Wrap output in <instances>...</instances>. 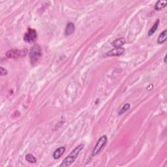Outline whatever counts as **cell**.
I'll return each mask as SVG.
<instances>
[{
	"label": "cell",
	"mask_w": 167,
	"mask_h": 167,
	"mask_svg": "<svg viewBox=\"0 0 167 167\" xmlns=\"http://www.w3.org/2000/svg\"><path fill=\"white\" fill-rule=\"evenodd\" d=\"M84 147V144H80L78 146L74 149L72 151L71 153L67 156L66 158H65L64 161L62 162V164H60L61 167H66L69 166L73 163V162L75 161L76 158H77L79 153L82 150V149Z\"/></svg>",
	"instance_id": "1"
},
{
	"label": "cell",
	"mask_w": 167,
	"mask_h": 167,
	"mask_svg": "<svg viewBox=\"0 0 167 167\" xmlns=\"http://www.w3.org/2000/svg\"><path fill=\"white\" fill-rule=\"evenodd\" d=\"M28 52V50L26 48L22 50L11 49L7 52L6 56L8 58H11V59H20V58H23L26 56Z\"/></svg>",
	"instance_id": "2"
},
{
	"label": "cell",
	"mask_w": 167,
	"mask_h": 167,
	"mask_svg": "<svg viewBox=\"0 0 167 167\" xmlns=\"http://www.w3.org/2000/svg\"><path fill=\"white\" fill-rule=\"evenodd\" d=\"M107 137L106 135H103V136L101 137L100 139H99V140L97 142L93 150V152H92V155L93 156H95L99 153L101 152V150L105 148L106 144L107 143Z\"/></svg>",
	"instance_id": "3"
},
{
	"label": "cell",
	"mask_w": 167,
	"mask_h": 167,
	"mask_svg": "<svg viewBox=\"0 0 167 167\" xmlns=\"http://www.w3.org/2000/svg\"><path fill=\"white\" fill-rule=\"evenodd\" d=\"M31 63H36L41 56V49L39 44H35L31 48L30 52Z\"/></svg>",
	"instance_id": "4"
},
{
	"label": "cell",
	"mask_w": 167,
	"mask_h": 167,
	"mask_svg": "<svg viewBox=\"0 0 167 167\" xmlns=\"http://www.w3.org/2000/svg\"><path fill=\"white\" fill-rule=\"evenodd\" d=\"M37 33L34 29H31L29 28L27 33L25 34L24 37V41L28 43H31L35 41V40L37 39Z\"/></svg>",
	"instance_id": "5"
},
{
	"label": "cell",
	"mask_w": 167,
	"mask_h": 167,
	"mask_svg": "<svg viewBox=\"0 0 167 167\" xmlns=\"http://www.w3.org/2000/svg\"><path fill=\"white\" fill-rule=\"evenodd\" d=\"M124 51H125V49L122 48V47H120V48H115L108 52L107 53V55L110 56H118L122 55Z\"/></svg>",
	"instance_id": "6"
},
{
	"label": "cell",
	"mask_w": 167,
	"mask_h": 167,
	"mask_svg": "<svg viewBox=\"0 0 167 167\" xmlns=\"http://www.w3.org/2000/svg\"><path fill=\"white\" fill-rule=\"evenodd\" d=\"M75 30V28H74V24L72 22H69V23L67 24L66 28H65V34L66 36H69L71 34H73V32Z\"/></svg>",
	"instance_id": "7"
},
{
	"label": "cell",
	"mask_w": 167,
	"mask_h": 167,
	"mask_svg": "<svg viewBox=\"0 0 167 167\" xmlns=\"http://www.w3.org/2000/svg\"><path fill=\"white\" fill-rule=\"evenodd\" d=\"M125 42L126 40L124 38H119L112 42V45L115 48H120L123 44H125Z\"/></svg>",
	"instance_id": "8"
},
{
	"label": "cell",
	"mask_w": 167,
	"mask_h": 167,
	"mask_svg": "<svg viewBox=\"0 0 167 167\" xmlns=\"http://www.w3.org/2000/svg\"><path fill=\"white\" fill-rule=\"evenodd\" d=\"M65 152V147H60L58 148L57 150H55V152L53 153V157L55 159H59L60 157L62 156V155L64 154V152Z\"/></svg>",
	"instance_id": "9"
},
{
	"label": "cell",
	"mask_w": 167,
	"mask_h": 167,
	"mask_svg": "<svg viewBox=\"0 0 167 167\" xmlns=\"http://www.w3.org/2000/svg\"><path fill=\"white\" fill-rule=\"evenodd\" d=\"M167 39V30H164L159 35V37H158L157 42L159 44H162L166 42Z\"/></svg>",
	"instance_id": "10"
},
{
	"label": "cell",
	"mask_w": 167,
	"mask_h": 167,
	"mask_svg": "<svg viewBox=\"0 0 167 167\" xmlns=\"http://www.w3.org/2000/svg\"><path fill=\"white\" fill-rule=\"evenodd\" d=\"M167 4L166 1H158L155 5V9L159 11L165 7Z\"/></svg>",
	"instance_id": "11"
},
{
	"label": "cell",
	"mask_w": 167,
	"mask_h": 167,
	"mask_svg": "<svg viewBox=\"0 0 167 167\" xmlns=\"http://www.w3.org/2000/svg\"><path fill=\"white\" fill-rule=\"evenodd\" d=\"M159 20H157L156 22H155V23L153 24V26L152 28L150 29V31H148V35L149 36H151L153 34H154L155 31H157V30L158 29V27H159Z\"/></svg>",
	"instance_id": "12"
},
{
	"label": "cell",
	"mask_w": 167,
	"mask_h": 167,
	"mask_svg": "<svg viewBox=\"0 0 167 167\" xmlns=\"http://www.w3.org/2000/svg\"><path fill=\"white\" fill-rule=\"evenodd\" d=\"M26 160L29 162L31 163H35L37 162V159L35 157V156L31 153H28L26 156Z\"/></svg>",
	"instance_id": "13"
},
{
	"label": "cell",
	"mask_w": 167,
	"mask_h": 167,
	"mask_svg": "<svg viewBox=\"0 0 167 167\" xmlns=\"http://www.w3.org/2000/svg\"><path fill=\"white\" fill-rule=\"evenodd\" d=\"M130 107H131V105H130L129 103H125V105L123 106L122 108H121V110H119V112L118 113L119 115H121V114H123V113H125L126 111H127V110L129 109Z\"/></svg>",
	"instance_id": "14"
},
{
	"label": "cell",
	"mask_w": 167,
	"mask_h": 167,
	"mask_svg": "<svg viewBox=\"0 0 167 167\" xmlns=\"http://www.w3.org/2000/svg\"><path fill=\"white\" fill-rule=\"evenodd\" d=\"M7 73L8 71L7 70L5 69V68H4L3 67H0V74H1V76L6 75V74H7Z\"/></svg>",
	"instance_id": "15"
},
{
	"label": "cell",
	"mask_w": 167,
	"mask_h": 167,
	"mask_svg": "<svg viewBox=\"0 0 167 167\" xmlns=\"http://www.w3.org/2000/svg\"><path fill=\"white\" fill-rule=\"evenodd\" d=\"M166 55L165 56V57H164V62H166Z\"/></svg>",
	"instance_id": "16"
}]
</instances>
